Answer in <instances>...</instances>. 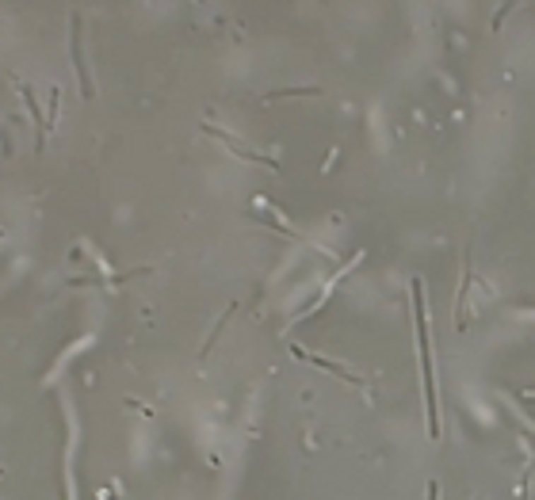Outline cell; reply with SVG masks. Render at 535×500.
I'll use <instances>...</instances> for the list:
<instances>
[{
  "instance_id": "obj_2",
  "label": "cell",
  "mask_w": 535,
  "mask_h": 500,
  "mask_svg": "<svg viewBox=\"0 0 535 500\" xmlns=\"http://www.w3.org/2000/svg\"><path fill=\"white\" fill-rule=\"evenodd\" d=\"M290 352L298 355V359H306V363H317V367H325V371H333L336 379H344V382H352V386H360V379L348 371V367H341V363H329V359H322V355H310V352H302V347H290Z\"/></svg>"
},
{
  "instance_id": "obj_4",
  "label": "cell",
  "mask_w": 535,
  "mask_h": 500,
  "mask_svg": "<svg viewBox=\"0 0 535 500\" xmlns=\"http://www.w3.org/2000/svg\"><path fill=\"white\" fill-rule=\"evenodd\" d=\"M428 500H436V485H428Z\"/></svg>"
},
{
  "instance_id": "obj_1",
  "label": "cell",
  "mask_w": 535,
  "mask_h": 500,
  "mask_svg": "<svg viewBox=\"0 0 535 500\" xmlns=\"http://www.w3.org/2000/svg\"><path fill=\"white\" fill-rule=\"evenodd\" d=\"M413 302H417V325H421V352H425V398H428V431L433 439L440 436V417H436V386H433V347H428V325H425V302H421V279H413Z\"/></svg>"
},
{
  "instance_id": "obj_3",
  "label": "cell",
  "mask_w": 535,
  "mask_h": 500,
  "mask_svg": "<svg viewBox=\"0 0 535 500\" xmlns=\"http://www.w3.org/2000/svg\"><path fill=\"white\" fill-rule=\"evenodd\" d=\"M23 103H27V111H31V119H35V149H42V134H46V122H42V115H39V103H35V92L23 84Z\"/></svg>"
}]
</instances>
